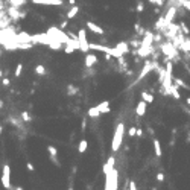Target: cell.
Returning a JSON list of instances; mask_svg holds the SVG:
<instances>
[{
	"label": "cell",
	"instance_id": "cell-1",
	"mask_svg": "<svg viewBox=\"0 0 190 190\" xmlns=\"http://www.w3.org/2000/svg\"><path fill=\"white\" fill-rule=\"evenodd\" d=\"M123 137H125V125L119 123L117 126H116L114 137H113V141H111V151L113 152H117L120 149V146H122V143H123Z\"/></svg>",
	"mask_w": 190,
	"mask_h": 190
},
{
	"label": "cell",
	"instance_id": "cell-2",
	"mask_svg": "<svg viewBox=\"0 0 190 190\" xmlns=\"http://www.w3.org/2000/svg\"><path fill=\"white\" fill-rule=\"evenodd\" d=\"M47 37H50L52 40H56V41H60L61 44H66L68 40H70V35L66 34L62 29L60 28H49L47 29Z\"/></svg>",
	"mask_w": 190,
	"mask_h": 190
},
{
	"label": "cell",
	"instance_id": "cell-3",
	"mask_svg": "<svg viewBox=\"0 0 190 190\" xmlns=\"http://www.w3.org/2000/svg\"><path fill=\"white\" fill-rule=\"evenodd\" d=\"M161 52L164 53L167 58H170V60H178L179 55H178V49L175 47V44L172 43V41H169V43H163L161 46Z\"/></svg>",
	"mask_w": 190,
	"mask_h": 190
},
{
	"label": "cell",
	"instance_id": "cell-4",
	"mask_svg": "<svg viewBox=\"0 0 190 190\" xmlns=\"http://www.w3.org/2000/svg\"><path fill=\"white\" fill-rule=\"evenodd\" d=\"M0 181H2V186L6 190H11L12 184H11V167L8 164H5L2 169V176H0Z\"/></svg>",
	"mask_w": 190,
	"mask_h": 190
},
{
	"label": "cell",
	"instance_id": "cell-5",
	"mask_svg": "<svg viewBox=\"0 0 190 190\" xmlns=\"http://www.w3.org/2000/svg\"><path fill=\"white\" fill-rule=\"evenodd\" d=\"M155 68H158L157 62H154V61H146V62H145V66H143V68H141V72H140V75L137 76V81L134 82V85H135L137 82H140L145 76L149 75V73H151L152 70H155Z\"/></svg>",
	"mask_w": 190,
	"mask_h": 190
},
{
	"label": "cell",
	"instance_id": "cell-6",
	"mask_svg": "<svg viewBox=\"0 0 190 190\" xmlns=\"http://www.w3.org/2000/svg\"><path fill=\"white\" fill-rule=\"evenodd\" d=\"M78 43H79V50L87 53L90 50V43L87 40V34H85V29H79L78 32Z\"/></svg>",
	"mask_w": 190,
	"mask_h": 190
},
{
	"label": "cell",
	"instance_id": "cell-7",
	"mask_svg": "<svg viewBox=\"0 0 190 190\" xmlns=\"http://www.w3.org/2000/svg\"><path fill=\"white\" fill-rule=\"evenodd\" d=\"M75 50H79V43H78V37H73L66 43V47H64V52L67 55L73 53Z\"/></svg>",
	"mask_w": 190,
	"mask_h": 190
},
{
	"label": "cell",
	"instance_id": "cell-8",
	"mask_svg": "<svg viewBox=\"0 0 190 190\" xmlns=\"http://www.w3.org/2000/svg\"><path fill=\"white\" fill-rule=\"evenodd\" d=\"M11 41H15V43H32V35L28 32H20L12 35Z\"/></svg>",
	"mask_w": 190,
	"mask_h": 190
},
{
	"label": "cell",
	"instance_id": "cell-9",
	"mask_svg": "<svg viewBox=\"0 0 190 190\" xmlns=\"http://www.w3.org/2000/svg\"><path fill=\"white\" fill-rule=\"evenodd\" d=\"M34 5H47V6H62V0H32Z\"/></svg>",
	"mask_w": 190,
	"mask_h": 190
},
{
	"label": "cell",
	"instance_id": "cell-10",
	"mask_svg": "<svg viewBox=\"0 0 190 190\" xmlns=\"http://www.w3.org/2000/svg\"><path fill=\"white\" fill-rule=\"evenodd\" d=\"M176 11H178L176 6H170V8L167 9L166 15L163 17V18H164V24H166V26H167L169 23H172V22H173V18H175V15H176Z\"/></svg>",
	"mask_w": 190,
	"mask_h": 190
},
{
	"label": "cell",
	"instance_id": "cell-11",
	"mask_svg": "<svg viewBox=\"0 0 190 190\" xmlns=\"http://www.w3.org/2000/svg\"><path fill=\"white\" fill-rule=\"evenodd\" d=\"M152 53H154V46H140L139 52H137V55L140 58H147Z\"/></svg>",
	"mask_w": 190,
	"mask_h": 190
},
{
	"label": "cell",
	"instance_id": "cell-12",
	"mask_svg": "<svg viewBox=\"0 0 190 190\" xmlns=\"http://www.w3.org/2000/svg\"><path fill=\"white\" fill-rule=\"evenodd\" d=\"M87 28L91 30L93 34H96V35H103V34H105V30H103L99 24L94 23V22H87Z\"/></svg>",
	"mask_w": 190,
	"mask_h": 190
},
{
	"label": "cell",
	"instance_id": "cell-13",
	"mask_svg": "<svg viewBox=\"0 0 190 190\" xmlns=\"http://www.w3.org/2000/svg\"><path fill=\"white\" fill-rule=\"evenodd\" d=\"M117 176H119V173H117V170H116V169L113 167L111 173H110V178H111V186H110V190H117V186H119Z\"/></svg>",
	"mask_w": 190,
	"mask_h": 190
},
{
	"label": "cell",
	"instance_id": "cell-14",
	"mask_svg": "<svg viewBox=\"0 0 190 190\" xmlns=\"http://www.w3.org/2000/svg\"><path fill=\"white\" fill-rule=\"evenodd\" d=\"M96 62H97V56L94 53H87L85 55V67L87 68H91Z\"/></svg>",
	"mask_w": 190,
	"mask_h": 190
},
{
	"label": "cell",
	"instance_id": "cell-15",
	"mask_svg": "<svg viewBox=\"0 0 190 190\" xmlns=\"http://www.w3.org/2000/svg\"><path fill=\"white\" fill-rule=\"evenodd\" d=\"M145 113H146V102L140 101L135 107V114H137V117H141V116H145Z\"/></svg>",
	"mask_w": 190,
	"mask_h": 190
},
{
	"label": "cell",
	"instance_id": "cell-16",
	"mask_svg": "<svg viewBox=\"0 0 190 190\" xmlns=\"http://www.w3.org/2000/svg\"><path fill=\"white\" fill-rule=\"evenodd\" d=\"M152 44H154V34L146 32V35H145V38H143V41H141L140 46H152Z\"/></svg>",
	"mask_w": 190,
	"mask_h": 190
},
{
	"label": "cell",
	"instance_id": "cell-17",
	"mask_svg": "<svg viewBox=\"0 0 190 190\" xmlns=\"http://www.w3.org/2000/svg\"><path fill=\"white\" fill-rule=\"evenodd\" d=\"M96 107H97L99 111H101V114L102 113H110V110H111V108H110V101H103L101 103H97Z\"/></svg>",
	"mask_w": 190,
	"mask_h": 190
},
{
	"label": "cell",
	"instance_id": "cell-18",
	"mask_svg": "<svg viewBox=\"0 0 190 190\" xmlns=\"http://www.w3.org/2000/svg\"><path fill=\"white\" fill-rule=\"evenodd\" d=\"M114 47H117V49L122 52L123 55H126V53L129 52V46H128V43H126V41H120V43H117Z\"/></svg>",
	"mask_w": 190,
	"mask_h": 190
},
{
	"label": "cell",
	"instance_id": "cell-19",
	"mask_svg": "<svg viewBox=\"0 0 190 190\" xmlns=\"http://www.w3.org/2000/svg\"><path fill=\"white\" fill-rule=\"evenodd\" d=\"M87 114H88V117H91V119H97L99 116H101V111L97 110V107H90Z\"/></svg>",
	"mask_w": 190,
	"mask_h": 190
},
{
	"label": "cell",
	"instance_id": "cell-20",
	"mask_svg": "<svg viewBox=\"0 0 190 190\" xmlns=\"http://www.w3.org/2000/svg\"><path fill=\"white\" fill-rule=\"evenodd\" d=\"M78 12H79V8L76 6V5H73V6L68 9V12H67V18H68V20L75 18L76 15H78Z\"/></svg>",
	"mask_w": 190,
	"mask_h": 190
},
{
	"label": "cell",
	"instance_id": "cell-21",
	"mask_svg": "<svg viewBox=\"0 0 190 190\" xmlns=\"http://www.w3.org/2000/svg\"><path fill=\"white\" fill-rule=\"evenodd\" d=\"M173 84H175V85H176L178 88H186V90H190V88H189V85L183 81L181 78H173Z\"/></svg>",
	"mask_w": 190,
	"mask_h": 190
},
{
	"label": "cell",
	"instance_id": "cell-22",
	"mask_svg": "<svg viewBox=\"0 0 190 190\" xmlns=\"http://www.w3.org/2000/svg\"><path fill=\"white\" fill-rule=\"evenodd\" d=\"M154 149H155V155L160 158L163 155V152H161V145H160V140L158 139H154Z\"/></svg>",
	"mask_w": 190,
	"mask_h": 190
},
{
	"label": "cell",
	"instance_id": "cell-23",
	"mask_svg": "<svg viewBox=\"0 0 190 190\" xmlns=\"http://www.w3.org/2000/svg\"><path fill=\"white\" fill-rule=\"evenodd\" d=\"M141 101H145L146 103H152V102H154V96L149 94L147 91H143V93H141Z\"/></svg>",
	"mask_w": 190,
	"mask_h": 190
},
{
	"label": "cell",
	"instance_id": "cell-24",
	"mask_svg": "<svg viewBox=\"0 0 190 190\" xmlns=\"http://www.w3.org/2000/svg\"><path fill=\"white\" fill-rule=\"evenodd\" d=\"M87 147H88V141L87 140H81V141H79V145H78L79 154H84V152L87 151Z\"/></svg>",
	"mask_w": 190,
	"mask_h": 190
},
{
	"label": "cell",
	"instance_id": "cell-25",
	"mask_svg": "<svg viewBox=\"0 0 190 190\" xmlns=\"http://www.w3.org/2000/svg\"><path fill=\"white\" fill-rule=\"evenodd\" d=\"M8 12H9V15H11L14 20H18V18H20V12H18V9L15 8V6L9 8V9H8Z\"/></svg>",
	"mask_w": 190,
	"mask_h": 190
},
{
	"label": "cell",
	"instance_id": "cell-26",
	"mask_svg": "<svg viewBox=\"0 0 190 190\" xmlns=\"http://www.w3.org/2000/svg\"><path fill=\"white\" fill-rule=\"evenodd\" d=\"M35 73H37V75H40V76H43V75H46V73H47V70H46V67L43 64H38L35 67Z\"/></svg>",
	"mask_w": 190,
	"mask_h": 190
},
{
	"label": "cell",
	"instance_id": "cell-27",
	"mask_svg": "<svg viewBox=\"0 0 190 190\" xmlns=\"http://www.w3.org/2000/svg\"><path fill=\"white\" fill-rule=\"evenodd\" d=\"M78 93V88L75 85H72V84H68L67 85V96H75Z\"/></svg>",
	"mask_w": 190,
	"mask_h": 190
},
{
	"label": "cell",
	"instance_id": "cell-28",
	"mask_svg": "<svg viewBox=\"0 0 190 190\" xmlns=\"http://www.w3.org/2000/svg\"><path fill=\"white\" fill-rule=\"evenodd\" d=\"M32 47H34L32 43H18V50H29Z\"/></svg>",
	"mask_w": 190,
	"mask_h": 190
},
{
	"label": "cell",
	"instance_id": "cell-29",
	"mask_svg": "<svg viewBox=\"0 0 190 190\" xmlns=\"http://www.w3.org/2000/svg\"><path fill=\"white\" fill-rule=\"evenodd\" d=\"M47 152H49V157H58V149L52 145L47 146Z\"/></svg>",
	"mask_w": 190,
	"mask_h": 190
},
{
	"label": "cell",
	"instance_id": "cell-30",
	"mask_svg": "<svg viewBox=\"0 0 190 190\" xmlns=\"http://www.w3.org/2000/svg\"><path fill=\"white\" fill-rule=\"evenodd\" d=\"M20 117H22V120H23V122H26V123H29L30 120H32V117H30V114H29L28 111H22Z\"/></svg>",
	"mask_w": 190,
	"mask_h": 190
},
{
	"label": "cell",
	"instance_id": "cell-31",
	"mask_svg": "<svg viewBox=\"0 0 190 190\" xmlns=\"http://www.w3.org/2000/svg\"><path fill=\"white\" fill-rule=\"evenodd\" d=\"M22 70H23V64H22V62H18L17 67H15L14 76H15V78H20V75H22Z\"/></svg>",
	"mask_w": 190,
	"mask_h": 190
},
{
	"label": "cell",
	"instance_id": "cell-32",
	"mask_svg": "<svg viewBox=\"0 0 190 190\" xmlns=\"http://www.w3.org/2000/svg\"><path fill=\"white\" fill-rule=\"evenodd\" d=\"M111 170H113V167L110 166L108 163H105V164L102 166V172H103V175H108V173L111 172Z\"/></svg>",
	"mask_w": 190,
	"mask_h": 190
},
{
	"label": "cell",
	"instance_id": "cell-33",
	"mask_svg": "<svg viewBox=\"0 0 190 190\" xmlns=\"http://www.w3.org/2000/svg\"><path fill=\"white\" fill-rule=\"evenodd\" d=\"M179 29L184 30V34H190V29H189V26L186 24V22H181V23H179Z\"/></svg>",
	"mask_w": 190,
	"mask_h": 190
},
{
	"label": "cell",
	"instance_id": "cell-34",
	"mask_svg": "<svg viewBox=\"0 0 190 190\" xmlns=\"http://www.w3.org/2000/svg\"><path fill=\"white\" fill-rule=\"evenodd\" d=\"M179 5L183 8H186L187 11H190V0H179Z\"/></svg>",
	"mask_w": 190,
	"mask_h": 190
},
{
	"label": "cell",
	"instance_id": "cell-35",
	"mask_svg": "<svg viewBox=\"0 0 190 190\" xmlns=\"http://www.w3.org/2000/svg\"><path fill=\"white\" fill-rule=\"evenodd\" d=\"M135 133H137V128H135V126H131V128L128 129V135H129V137H135Z\"/></svg>",
	"mask_w": 190,
	"mask_h": 190
},
{
	"label": "cell",
	"instance_id": "cell-36",
	"mask_svg": "<svg viewBox=\"0 0 190 190\" xmlns=\"http://www.w3.org/2000/svg\"><path fill=\"white\" fill-rule=\"evenodd\" d=\"M107 163H108V164L111 166V167H114V163H116V158H114V155H110V158L107 160Z\"/></svg>",
	"mask_w": 190,
	"mask_h": 190
},
{
	"label": "cell",
	"instance_id": "cell-37",
	"mask_svg": "<svg viewBox=\"0 0 190 190\" xmlns=\"http://www.w3.org/2000/svg\"><path fill=\"white\" fill-rule=\"evenodd\" d=\"M145 11V5L143 2H139V5H137V12H143Z\"/></svg>",
	"mask_w": 190,
	"mask_h": 190
},
{
	"label": "cell",
	"instance_id": "cell-38",
	"mask_svg": "<svg viewBox=\"0 0 190 190\" xmlns=\"http://www.w3.org/2000/svg\"><path fill=\"white\" fill-rule=\"evenodd\" d=\"M49 158H50V161L53 163V164H55L56 167H61V163H60V161L56 160V157H49Z\"/></svg>",
	"mask_w": 190,
	"mask_h": 190
},
{
	"label": "cell",
	"instance_id": "cell-39",
	"mask_svg": "<svg viewBox=\"0 0 190 190\" xmlns=\"http://www.w3.org/2000/svg\"><path fill=\"white\" fill-rule=\"evenodd\" d=\"M26 169H28L29 172H34V170H35V167H34V164H32L30 161H28V163H26Z\"/></svg>",
	"mask_w": 190,
	"mask_h": 190
},
{
	"label": "cell",
	"instance_id": "cell-40",
	"mask_svg": "<svg viewBox=\"0 0 190 190\" xmlns=\"http://www.w3.org/2000/svg\"><path fill=\"white\" fill-rule=\"evenodd\" d=\"M85 128H87V119H82V122H81V131L82 133H85Z\"/></svg>",
	"mask_w": 190,
	"mask_h": 190
},
{
	"label": "cell",
	"instance_id": "cell-41",
	"mask_svg": "<svg viewBox=\"0 0 190 190\" xmlns=\"http://www.w3.org/2000/svg\"><path fill=\"white\" fill-rule=\"evenodd\" d=\"M157 181H160V183H163V181H164V173H163V172L157 173Z\"/></svg>",
	"mask_w": 190,
	"mask_h": 190
},
{
	"label": "cell",
	"instance_id": "cell-42",
	"mask_svg": "<svg viewBox=\"0 0 190 190\" xmlns=\"http://www.w3.org/2000/svg\"><path fill=\"white\" fill-rule=\"evenodd\" d=\"M9 84H11V81H9L8 78H2V85H3V87H8Z\"/></svg>",
	"mask_w": 190,
	"mask_h": 190
},
{
	"label": "cell",
	"instance_id": "cell-43",
	"mask_svg": "<svg viewBox=\"0 0 190 190\" xmlns=\"http://www.w3.org/2000/svg\"><path fill=\"white\" fill-rule=\"evenodd\" d=\"M12 5H24L26 3V0H11Z\"/></svg>",
	"mask_w": 190,
	"mask_h": 190
},
{
	"label": "cell",
	"instance_id": "cell-44",
	"mask_svg": "<svg viewBox=\"0 0 190 190\" xmlns=\"http://www.w3.org/2000/svg\"><path fill=\"white\" fill-rule=\"evenodd\" d=\"M129 190H137V184H135V181H129Z\"/></svg>",
	"mask_w": 190,
	"mask_h": 190
},
{
	"label": "cell",
	"instance_id": "cell-45",
	"mask_svg": "<svg viewBox=\"0 0 190 190\" xmlns=\"http://www.w3.org/2000/svg\"><path fill=\"white\" fill-rule=\"evenodd\" d=\"M135 135H137V137H141V135H143V129L137 128V133H135Z\"/></svg>",
	"mask_w": 190,
	"mask_h": 190
},
{
	"label": "cell",
	"instance_id": "cell-46",
	"mask_svg": "<svg viewBox=\"0 0 190 190\" xmlns=\"http://www.w3.org/2000/svg\"><path fill=\"white\" fill-rule=\"evenodd\" d=\"M67 24H68V22H62V23H61V29H66Z\"/></svg>",
	"mask_w": 190,
	"mask_h": 190
},
{
	"label": "cell",
	"instance_id": "cell-47",
	"mask_svg": "<svg viewBox=\"0 0 190 190\" xmlns=\"http://www.w3.org/2000/svg\"><path fill=\"white\" fill-rule=\"evenodd\" d=\"M169 146H175V139H172L170 141H169Z\"/></svg>",
	"mask_w": 190,
	"mask_h": 190
},
{
	"label": "cell",
	"instance_id": "cell-48",
	"mask_svg": "<svg viewBox=\"0 0 190 190\" xmlns=\"http://www.w3.org/2000/svg\"><path fill=\"white\" fill-rule=\"evenodd\" d=\"M11 190H23V187H20V186H17V187H11Z\"/></svg>",
	"mask_w": 190,
	"mask_h": 190
},
{
	"label": "cell",
	"instance_id": "cell-49",
	"mask_svg": "<svg viewBox=\"0 0 190 190\" xmlns=\"http://www.w3.org/2000/svg\"><path fill=\"white\" fill-rule=\"evenodd\" d=\"M147 133H149L151 135H154V129H152V128H147Z\"/></svg>",
	"mask_w": 190,
	"mask_h": 190
},
{
	"label": "cell",
	"instance_id": "cell-50",
	"mask_svg": "<svg viewBox=\"0 0 190 190\" xmlns=\"http://www.w3.org/2000/svg\"><path fill=\"white\" fill-rule=\"evenodd\" d=\"M68 3H70V5H75V3H76V0H68Z\"/></svg>",
	"mask_w": 190,
	"mask_h": 190
},
{
	"label": "cell",
	"instance_id": "cell-51",
	"mask_svg": "<svg viewBox=\"0 0 190 190\" xmlns=\"http://www.w3.org/2000/svg\"><path fill=\"white\" fill-rule=\"evenodd\" d=\"M0 78H3V70L0 68Z\"/></svg>",
	"mask_w": 190,
	"mask_h": 190
},
{
	"label": "cell",
	"instance_id": "cell-52",
	"mask_svg": "<svg viewBox=\"0 0 190 190\" xmlns=\"http://www.w3.org/2000/svg\"><path fill=\"white\" fill-rule=\"evenodd\" d=\"M186 102H187V105H190V97H187V99H186Z\"/></svg>",
	"mask_w": 190,
	"mask_h": 190
},
{
	"label": "cell",
	"instance_id": "cell-53",
	"mask_svg": "<svg viewBox=\"0 0 190 190\" xmlns=\"http://www.w3.org/2000/svg\"><path fill=\"white\" fill-rule=\"evenodd\" d=\"M2 108H3V102H2V101H0V110H2Z\"/></svg>",
	"mask_w": 190,
	"mask_h": 190
},
{
	"label": "cell",
	"instance_id": "cell-54",
	"mask_svg": "<svg viewBox=\"0 0 190 190\" xmlns=\"http://www.w3.org/2000/svg\"><path fill=\"white\" fill-rule=\"evenodd\" d=\"M2 131H3V128H2V126H0V134H2Z\"/></svg>",
	"mask_w": 190,
	"mask_h": 190
},
{
	"label": "cell",
	"instance_id": "cell-55",
	"mask_svg": "<svg viewBox=\"0 0 190 190\" xmlns=\"http://www.w3.org/2000/svg\"><path fill=\"white\" fill-rule=\"evenodd\" d=\"M187 72H189V73H190V68H189V67H187Z\"/></svg>",
	"mask_w": 190,
	"mask_h": 190
},
{
	"label": "cell",
	"instance_id": "cell-56",
	"mask_svg": "<svg viewBox=\"0 0 190 190\" xmlns=\"http://www.w3.org/2000/svg\"><path fill=\"white\" fill-rule=\"evenodd\" d=\"M68 190H73V189H72V187H68Z\"/></svg>",
	"mask_w": 190,
	"mask_h": 190
},
{
	"label": "cell",
	"instance_id": "cell-57",
	"mask_svg": "<svg viewBox=\"0 0 190 190\" xmlns=\"http://www.w3.org/2000/svg\"><path fill=\"white\" fill-rule=\"evenodd\" d=\"M151 190H157V189H151Z\"/></svg>",
	"mask_w": 190,
	"mask_h": 190
}]
</instances>
